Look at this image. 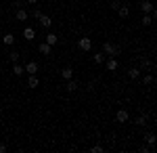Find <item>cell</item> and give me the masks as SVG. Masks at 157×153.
I'll return each mask as SVG.
<instances>
[{
    "instance_id": "23",
    "label": "cell",
    "mask_w": 157,
    "mask_h": 153,
    "mask_svg": "<svg viewBox=\"0 0 157 153\" xmlns=\"http://www.w3.org/2000/svg\"><path fill=\"white\" fill-rule=\"evenodd\" d=\"M9 61H11V63H17V61H19V53H17V50H11V55H9Z\"/></svg>"
},
{
    "instance_id": "6",
    "label": "cell",
    "mask_w": 157,
    "mask_h": 153,
    "mask_svg": "<svg viewBox=\"0 0 157 153\" xmlns=\"http://www.w3.org/2000/svg\"><path fill=\"white\" fill-rule=\"evenodd\" d=\"M105 65H107L109 71H115L117 67H120V63H117V59H115V57H107V59H105Z\"/></svg>"
},
{
    "instance_id": "18",
    "label": "cell",
    "mask_w": 157,
    "mask_h": 153,
    "mask_svg": "<svg viewBox=\"0 0 157 153\" xmlns=\"http://www.w3.org/2000/svg\"><path fill=\"white\" fill-rule=\"evenodd\" d=\"M15 17H17V21H25V19H27V11H25V9H19Z\"/></svg>"
},
{
    "instance_id": "14",
    "label": "cell",
    "mask_w": 157,
    "mask_h": 153,
    "mask_svg": "<svg viewBox=\"0 0 157 153\" xmlns=\"http://www.w3.org/2000/svg\"><path fill=\"white\" fill-rule=\"evenodd\" d=\"M117 15H120L121 19H126V17L130 15V9H128L126 4H120V9H117Z\"/></svg>"
},
{
    "instance_id": "15",
    "label": "cell",
    "mask_w": 157,
    "mask_h": 153,
    "mask_svg": "<svg viewBox=\"0 0 157 153\" xmlns=\"http://www.w3.org/2000/svg\"><path fill=\"white\" fill-rule=\"evenodd\" d=\"M128 78H130V80H138V78H140V69L130 67V69H128Z\"/></svg>"
},
{
    "instance_id": "7",
    "label": "cell",
    "mask_w": 157,
    "mask_h": 153,
    "mask_svg": "<svg viewBox=\"0 0 157 153\" xmlns=\"http://www.w3.org/2000/svg\"><path fill=\"white\" fill-rule=\"evenodd\" d=\"M38 84H40V80L36 78V73H27V86L29 88H36Z\"/></svg>"
},
{
    "instance_id": "9",
    "label": "cell",
    "mask_w": 157,
    "mask_h": 153,
    "mask_svg": "<svg viewBox=\"0 0 157 153\" xmlns=\"http://www.w3.org/2000/svg\"><path fill=\"white\" fill-rule=\"evenodd\" d=\"M38 21H40L42 27H50V25H52V19H50L48 15H40V17H38Z\"/></svg>"
},
{
    "instance_id": "29",
    "label": "cell",
    "mask_w": 157,
    "mask_h": 153,
    "mask_svg": "<svg viewBox=\"0 0 157 153\" xmlns=\"http://www.w3.org/2000/svg\"><path fill=\"white\" fill-rule=\"evenodd\" d=\"M6 151V145H0V153H4Z\"/></svg>"
},
{
    "instance_id": "13",
    "label": "cell",
    "mask_w": 157,
    "mask_h": 153,
    "mask_svg": "<svg viewBox=\"0 0 157 153\" xmlns=\"http://www.w3.org/2000/svg\"><path fill=\"white\" fill-rule=\"evenodd\" d=\"M44 42H46V44H50V46H55V44L59 42V36H57V34H48L46 38H44Z\"/></svg>"
},
{
    "instance_id": "17",
    "label": "cell",
    "mask_w": 157,
    "mask_h": 153,
    "mask_svg": "<svg viewBox=\"0 0 157 153\" xmlns=\"http://www.w3.org/2000/svg\"><path fill=\"white\" fill-rule=\"evenodd\" d=\"M2 42H4L6 46H13V44H15V36H13V34H6L4 38H2Z\"/></svg>"
},
{
    "instance_id": "19",
    "label": "cell",
    "mask_w": 157,
    "mask_h": 153,
    "mask_svg": "<svg viewBox=\"0 0 157 153\" xmlns=\"http://www.w3.org/2000/svg\"><path fill=\"white\" fill-rule=\"evenodd\" d=\"M78 90V82L75 80H67V92H75Z\"/></svg>"
},
{
    "instance_id": "5",
    "label": "cell",
    "mask_w": 157,
    "mask_h": 153,
    "mask_svg": "<svg viewBox=\"0 0 157 153\" xmlns=\"http://www.w3.org/2000/svg\"><path fill=\"white\" fill-rule=\"evenodd\" d=\"M145 143L151 147V149H155V145H157V136H155V132H147L145 134Z\"/></svg>"
},
{
    "instance_id": "3",
    "label": "cell",
    "mask_w": 157,
    "mask_h": 153,
    "mask_svg": "<svg viewBox=\"0 0 157 153\" xmlns=\"http://www.w3.org/2000/svg\"><path fill=\"white\" fill-rule=\"evenodd\" d=\"M115 120H117L120 124H126V122L130 120V116H128V109H117V113H115Z\"/></svg>"
},
{
    "instance_id": "28",
    "label": "cell",
    "mask_w": 157,
    "mask_h": 153,
    "mask_svg": "<svg viewBox=\"0 0 157 153\" xmlns=\"http://www.w3.org/2000/svg\"><path fill=\"white\" fill-rule=\"evenodd\" d=\"M40 15H42V11H40V9H34V17H36V19L40 17Z\"/></svg>"
},
{
    "instance_id": "2",
    "label": "cell",
    "mask_w": 157,
    "mask_h": 153,
    "mask_svg": "<svg viewBox=\"0 0 157 153\" xmlns=\"http://www.w3.org/2000/svg\"><path fill=\"white\" fill-rule=\"evenodd\" d=\"M78 46L82 48V50H90V48H92V40H90L88 36H82V38L78 40Z\"/></svg>"
},
{
    "instance_id": "1",
    "label": "cell",
    "mask_w": 157,
    "mask_h": 153,
    "mask_svg": "<svg viewBox=\"0 0 157 153\" xmlns=\"http://www.w3.org/2000/svg\"><path fill=\"white\" fill-rule=\"evenodd\" d=\"M120 46H115L113 42H103V55L105 57H117L120 55Z\"/></svg>"
},
{
    "instance_id": "21",
    "label": "cell",
    "mask_w": 157,
    "mask_h": 153,
    "mask_svg": "<svg viewBox=\"0 0 157 153\" xmlns=\"http://www.w3.org/2000/svg\"><path fill=\"white\" fill-rule=\"evenodd\" d=\"M140 65H143L145 69H153V67H155V65H153V61H149V59H143V61H140Z\"/></svg>"
},
{
    "instance_id": "31",
    "label": "cell",
    "mask_w": 157,
    "mask_h": 153,
    "mask_svg": "<svg viewBox=\"0 0 157 153\" xmlns=\"http://www.w3.org/2000/svg\"><path fill=\"white\" fill-rule=\"evenodd\" d=\"M0 116H2V107H0Z\"/></svg>"
},
{
    "instance_id": "26",
    "label": "cell",
    "mask_w": 157,
    "mask_h": 153,
    "mask_svg": "<svg viewBox=\"0 0 157 153\" xmlns=\"http://www.w3.org/2000/svg\"><path fill=\"white\" fill-rule=\"evenodd\" d=\"M120 0H113V2H111V9H113V11H117V9H120Z\"/></svg>"
},
{
    "instance_id": "25",
    "label": "cell",
    "mask_w": 157,
    "mask_h": 153,
    "mask_svg": "<svg viewBox=\"0 0 157 153\" xmlns=\"http://www.w3.org/2000/svg\"><path fill=\"white\" fill-rule=\"evenodd\" d=\"M136 124H138V126H145V124H147V118H145V116H138V118H136Z\"/></svg>"
},
{
    "instance_id": "8",
    "label": "cell",
    "mask_w": 157,
    "mask_h": 153,
    "mask_svg": "<svg viewBox=\"0 0 157 153\" xmlns=\"http://www.w3.org/2000/svg\"><path fill=\"white\" fill-rule=\"evenodd\" d=\"M140 9H143V13H153V11H155V6H153V2H151V0H143Z\"/></svg>"
},
{
    "instance_id": "20",
    "label": "cell",
    "mask_w": 157,
    "mask_h": 153,
    "mask_svg": "<svg viewBox=\"0 0 157 153\" xmlns=\"http://www.w3.org/2000/svg\"><path fill=\"white\" fill-rule=\"evenodd\" d=\"M105 59H107V57H105L103 53H97V55H94V63H97V65H101V63H105Z\"/></svg>"
},
{
    "instance_id": "12",
    "label": "cell",
    "mask_w": 157,
    "mask_h": 153,
    "mask_svg": "<svg viewBox=\"0 0 157 153\" xmlns=\"http://www.w3.org/2000/svg\"><path fill=\"white\" fill-rule=\"evenodd\" d=\"M61 78H63V80H71L73 78V69L71 67H63V69H61Z\"/></svg>"
},
{
    "instance_id": "11",
    "label": "cell",
    "mask_w": 157,
    "mask_h": 153,
    "mask_svg": "<svg viewBox=\"0 0 157 153\" xmlns=\"http://www.w3.org/2000/svg\"><path fill=\"white\" fill-rule=\"evenodd\" d=\"M23 38L25 40H34V38H36V29H34V27H25L23 29Z\"/></svg>"
},
{
    "instance_id": "4",
    "label": "cell",
    "mask_w": 157,
    "mask_h": 153,
    "mask_svg": "<svg viewBox=\"0 0 157 153\" xmlns=\"http://www.w3.org/2000/svg\"><path fill=\"white\" fill-rule=\"evenodd\" d=\"M25 73H38V69H40V65H38L36 61H29V63H25L23 65Z\"/></svg>"
},
{
    "instance_id": "27",
    "label": "cell",
    "mask_w": 157,
    "mask_h": 153,
    "mask_svg": "<svg viewBox=\"0 0 157 153\" xmlns=\"http://www.w3.org/2000/svg\"><path fill=\"white\" fill-rule=\"evenodd\" d=\"M90 151H92V153H103V147H101V145H94Z\"/></svg>"
},
{
    "instance_id": "10",
    "label": "cell",
    "mask_w": 157,
    "mask_h": 153,
    "mask_svg": "<svg viewBox=\"0 0 157 153\" xmlns=\"http://www.w3.org/2000/svg\"><path fill=\"white\" fill-rule=\"evenodd\" d=\"M38 50H40V53H42L44 57H48L50 53H52V46H50V44H46V42H42V44L38 46Z\"/></svg>"
},
{
    "instance_id": "32",
    "label": "cell",
    "mask_w": 157,
    "mask_h": 153,
    "mask_svg": "<svg viewBox=\"0 0 157 153\" xmlns=\"http://www.w3.org/2000/svg\"><path fill=\"white\" fill-rule=\"evenodd\" d=\"M50 2H55V0H50Z\"/></svg>"
},
{
    "instance_id": "22",
    "label": "cell",
    "mask_w": 157,
    "mask_h": 153,
    "mask_svg": "<svg viewBox=\"0 0 157 153\" xmlns=\"http://www.w3.org/2000/svg\"><path fill=\"white\" fill-rule=\"evenodd\" d=\"M151 23H153V17H151L149 13H145V15H143V25H151Z\"/></svg>"
},
{
    "instance_id": "24",
    "label": "cell",
    "mask_w": 157,
    "mask_h": 153,
    "mask_svg": "<svg viewBox=\"0 0 157 153\" xmlns=\"http://www.w3.org/2000/svg\"><path fill=\"white\" fill-rule=\"evenodd\" d=\"M143 82H145V84H153V82H155V78H153V76H143Z\"/></svg>"
},
{
    "instance_id": "30",
    "label": "cell",
    "mask_w": 157,
    "mask_h": 153,
    "mask_svg": "<svg viewBox=\"0 0 157 153\" xmlns=\"http://www.w3.org/2000/svg\"><path fill=\"white\" fill-rule=\"evenodd\" d=\"M25 2H27V4H36L38 0H25Z\"/></svg>"
},
{
    "instance_id": "16",
    "label": "cell",
    "mask_w": 157,
    "mask_h": 153,
    "mask_svg": "<svg viewBox=\"0 0 157 153\" xmlns=\"http://www.w3.org/2000/svg\"><path fill=\"white\" fill-rule=\"evenodd\" d=\"M21 73H25L23 65H19V63H13V76H21Z\"/></svg>"
}]
</instances>
